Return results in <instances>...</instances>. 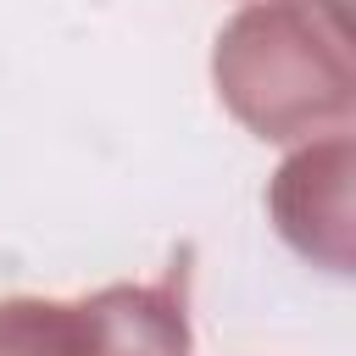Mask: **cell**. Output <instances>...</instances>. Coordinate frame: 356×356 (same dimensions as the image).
Returning a JSON list of instances; mask_svg holds the SVG:
<instances>
[{
	"label": "cell",
	"mask_w": 356,
	"mask_h": 356,
	"mask_svg": "<svg viewBox=\"0 0 356 356\" xmlns=\"http://www.w3.org/2000/svg\"><path fill=\"white\" fill-rule=\"evenodd\" d=\"M222 106L256 139L339 134L356 106L350 0H261L245 6L211 50Z\"/></svg>",
	"instance_id": "1"
},
{
	"label": "cell",
	"mask_w": 356,
	"mask_h": 356,
	"mask_svg": "<svg viewBox=\"0 0 356 356\" xmlns=\"http://www.w3.org/2000/svg\"><path fill=\"white\" fill-rule=\"evenodd\" d=\"M0 356H189V261L83 300L6 295Z\"/></svg>",
	"instance_id": "2"
},
{
	"label": "cell",
	"mask_w": 356,
	"mask_h": 356,
	"mask_svg": "<svg viewBox=\"0 0 356 356\" xmlns=\"http://www.w3.org/2000/svg\"><path fill=\"white\" fill-rule=\"evenodd\" d=\"M267 206L278 217V234L300 256H317L323 267L345 273L350 267V139L345 128L289 156L273 178Z\"/></svg>",
	"instance_id": "3"
}]
</instances>
